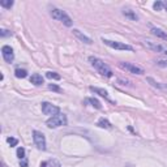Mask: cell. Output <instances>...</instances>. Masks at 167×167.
Here are the masks:
<instances>
[{
	"instance_id": "1",
	"label": "cell",
	"mask_w": 167,
	"mask_h": 167,
	"mask_svg": "<svg viewBox=\"0 0 167 167\" xmlns=\"http://www.w3.org/2000/svg\"><path fill=\"white\" fill-rule=\"evenodd\" d=\"M89 61L91 63V65H93L94 68L98 71V73H101L102 76L112 77V71H111V68L107 64H105L101 59H98V58H95V56H90L89 58Z\"/></svg>"
},
{
	"instance_id": "2",
	"label": "cell",
	"mask_w": 167,
	"mask_h": 167,
	"mask_svg": "<svg viewBox=\"0 0 167 167\" xmlns=\"http://www.w3.org/2000/svg\"><path fill=\"white\" fill-rule=\"evenodd\" d=\"M67 116L64 114H58L55 116L50 118L49 120L46 121V124L49 128H58V127H63V125H67Z\"/></svg>"
},
{
	"instance_id": "3",
	"label": "cell",
	"mask_w": 167,
	"mask_h": 167,
	"mask_svg": "<svg viewBox=\"0 0 167 167\" xmlns=\"http://www.w3.org/2000/svg\"><path fill=\"white\" fill-rule=\"evenodd\" d=\"M51 16H52V18L61 21L65 26H72V18H71L64 11H60V9L55 8V9L51 11Z\"/></svg>"
},
{
	"instance_id": "4",
	"label": "cell",
	"mask_w": 167,
	"mask_h": 167,
	"mask_svg": "<svg viewBox=\"0 0 167 167\" xmlns=\"http://www.w3.org/2000/svg\"><path fill=\"white\" fill-rule=\"evenodd\" d=\"M102 42L107 45L111 49H115V50H125V51H133V47L129 46V45H124V43H120V42H114V41H109V39H105L102 38Z\"/></svg>"
},
{
	"instance_id": "5",
	"label": "cell",
	"mask_w": 167,
	"mask_h": 167,
	"mask_svg": "<svg viewBox=\"0 0 167 167\" xmlns=\"http://www.w3.org/2000/svg\"><path fill=\"white\" fill-rule=\"evenodd\" d=\"M42 112L45 115H50V116H55V115L60 114V109L54 105H51L49 102H43L42 103Z\"/></svg>"
},
{
	"instance_id": "6",
	"label": "cell",
	"mask_w": 167,
	"mask_h": 167,
	"mask_svg": "<svg viewBox=\"0 0 167 167\" xmlns=\"http://www.w3.org/2000/svg\"><path fill=\"white\" fill-rule=\"evenodd\" d=\"M119 67H120L121 69L128 71V72L134 73V74H144V73H145L142 68H140V67H137V65H134V64H131V63H124V61H121V63H119Z\"/></svg>"
},
{
	"instance_id": "7",
	"label": "cell",
	"mask_w": 167,
	"mask_h": 167,
	"mask_svg": "<svg viewBox=\"0 0 167 167\" xmlns=\"http://www.w3.org/2000/svg\"><path fill=\"white\" fill-rule=\"evenodd\" d=\"M33 138H34V142L37 145V148L39 150H46V138H45V134L42 132H38V131H34L33 132Z\"/></svg>"
},
{
	"instance_id": "8",
	"label": "cell",
	"mask_w": 167,
	"mask_h": 167,
	"mask_svg": "<svg viewBox=\"0 0 167 167\" xmlns=\"http://www.w3.org/2000/svg\"><path fill=\"white\" fill-rule=\"evenodd\" d=\"M2 54H3V58L7 63H12L14 59V54H13V50H12L11 46H3L2 49Z\"/></svg>"
},
{
	"instance_id": "9",
	"label": "cell",
	"mask_w": 167,
	"mask_h": 167,
	"mask_svg": "<svg viewBox=\"0 0 167 167\" xmlns=\"http://www.w3.org/2000/svg\"><path fill=\"white\" fill-rule=\"evenodd\" d=\"M90 90H91V91H94V93H97V94H99V95H102V97H105L109 102H111L112 105H115V102L110 98L109 93H107V91H106L105 89H101V87H94V86H90Z\"/></svg>"
},
{
	"instance_id": "10",
	"label": "cell",
	"mask_w": 167,
	"mask_h": 167,
	"mask_svg": "<svg viewBox=\"0 0 167 167\" xmlns=\"http://www.w3.org/2000/svg\"><path fill=\"white\" fill-rule=\"evenodd\" d=\"M73 34L76 35V37L80 39L81 42H84V43H86V45H91V43H93V41H91V39L89 38V37H86V35H84L82 33L80 30H77V29H73Z\"/></svg>"
},
{
	"instance_id": "11",
	"label": "cell",
	"mask_w": 167,
	"mask_h": 167,
	"mask_svg": "<svg viewBox=\"0 0 167 167\" xmlns=\"http://www.w3.org/2000/svg\"><path fill=\"white\" fill-rule=\"evenodd\" d=\"M146 81H148L150 85L154 86V87H157V89H161V90H166L167 91V85L166 84H161V82H157L156 80H153L152 77H148L146 78Z\"/></svg>"
},
{
	"instance_id": "12",
	"label": "cell",
	"mask_w": 167,
	"mask_h": 167,
	"mask_svg": "<svg viewBox=\"0 0 167 167\" xmlns=\"http://www.w3.org/2000/svg\"><path fill=\"white\" fill-rule=\"evenodd\" d=\"M145 46L149 47V49L153 50V51H157V52H165V49L161 45H156V43H153V42H150V41H146L145 42Z\"/></svg>"
},
{
	"instance_id": "13",
	"label": "cell",
	"mask_w": 167,
	"mask_h": 167,
	"mask_svg": "<svg viewBox=\"0 0 167 167\" xmlns=\"http://www.w3.org/2000/svg\"><path fill=\"white\" fill-rule=\"evenodd\" d=\"M30 82L34 84L35 86H39L43 84V77L38 73H34V74H31V77H30Z\"/></svg>"
},
{
	"instance_id": "14",
	"label": "cell",
	"mask_w": 167,
	"mask_h": 167,
	"mask_svg": "<svg viewBox=\"0 0 167 167\" xmlns=\"http://www.w3.org/2000/svg\"><path fill=\"white\" fill-rule=\"evenodd\" d=\"M152 33L156 35V37H159L161 39H163V41H167V33H165L162 29H158V27H153L152 29Z\"/></svg>"
},
{
	"instance_id": "15",
	"label": "cell",
	"mask_w": 167,
	"mask_h": 167,
	"mask_svg": "<svg viewBox=\"0 0 167 167\" xmlns=\"http://www.w3.org/2000/svg\"><path fill=\"white\" fill-rule=\"evenodd\" d=\"M41 167H61L60 162L56 159H50V161H45L41 163Z\"/></svg>"
},
{
	"instance_id": "16",
	"label": "cell",
	"mask_w": 167,
	"mask_h": 167,
	"mask_svg": "<svg viewBox=\"0 0 167 167\" xmlns=\"http://www.w3.org/2000/svg\"><path fill=\"white\" fill-rule=\"evenodd\" d=\"M123 14H124L125 17L131 18V20H134V21H137V20H138V16L134 13L132 9H128V8H124V9H123Z\"/></svg>"
},
{
	"instance_id": "17",
	"label": "cell",
	"mask_w": 167,
	"mask_h": 167,
	"mask_svg": "<svg viewBox=\"0 0 167 167\" xmlns=\"http://www.w3.org/2000/svg\"><path fill=\"white\" fill-rule=\"evenodd\" d=\"M98 127H101V128H106V129H110L111 128V123L107 120V119L101 118L98 120Z\"/></svg>"
},
{
	"instance_id": "18",
	"label": "cell",
	"mask_w": 167,
	"mask_h": 167,
	"mask_svg": "<svg viewBox=\"0 0 167 167\" xmlns=\"http://www.w3.org/2000/svg\"><path fill=\"white\" fill-rule=\"evenodd\" d=\"M86 102L91 103V106H93V107H95V109H102V106H101V102H99L98 99H95V98H87V99H86Z\"/></svg>"
},
{
	"instance_id": "19",
	"label": "cell",
	"mask_w": 167,
	"mask_h": 167,
	"mask_svg": "<svg viewBox=\"0 0 167 167\" xmlns=\"http://www.w3.org/2000/svg\"><path fill=\"white\" fill-rule=\"evenodd\" d=\"M14 74H16V77H18V78H25L26 76H27V72L25 69H20V68H17L14 71Z\"/></svg>"
},
{
	"instance_id": "20",
	"label": "cell",
	"mask_w": 167,
	"mask_h": 167,
	"mask_svg": "<svg viewBox=\"0 0 167 167\" xmlns=\"http://www.w3.org/2000/svg\"><path fill=\"white\" fill-rule=\"evenodd\" d=\"M46 77L50 78V80H60V74H58L56 72H47L46 73Z\"/></svg>"
},
{
	"instance_id": "21",
	"label": "cell",
	"mask_w": 167,
	"mask_h": 167,
	"mask_svg": "<svg viewBox=\"0 0 167 167\" xmlns=\"http://www.w3.org/2000/svg\"><path fill=\"white\" fill-rule=\"evenodd\" d=\"M0 5H2L3 8L9 9V8L13 5V2H12V0H2V2H0Z\"/></svg>"
},
{
	"instance_id": "22",
	"label": "cell",
	"mask_w": 167,
	"mask_h": 167,
	"mask_svg": "<svg viewBox=\"0 0 167 167\" xmlns=\"http://www.w3.org/2000/svg\"><path fill=\"white\" fill-rule=\"evenodd\" d=\"M7 142H8V144H9L11 146H16V145L18 144V140H17V138H13V137H8V138H7Z\"/></svg>"
},
{
	"instance_id": "23",
	"label": "cell",
	"mask_w": 167,
	"mask_h": 167,
	"mask_svg": "<svg viewBox=\"0 0 167 167\" xmlns=\"http://www.w3.org/2000/svg\"><path fill=\"white\" fill-rule=\"evenodd\" d=\"M17 157L20 158V159H24V158H25V149H24V148H18L17 149Z\"/></svg>"
},
{
	"instance_id": "24",
	"label": "cell",
	"mask_w": 167,
	"mask_h": 167,
	"mask_svg": "<svg viewBox=\"0 0 167 167\" xmlns=\"http://www.w3.org/2000/svg\"><path fill=\"white\" fill-rule=\"evenodd\" d=\"M49 89L52 90V91H58V93H61V91H63L58 85H54V84H50V85H49Z\"/></svg>"
},
{
	"instance_id": "25",
	"label": "cell",
	"mask_w": 167,
	"mask_h": 167,
	"mask_svg": "<svg viewBox=\"0 0 167 167\" xmlns=\"http://www.w3.org/2000/svg\"><path fill=\"white\" fill-rule=\"evenodd\" d=\"M153 7H154V9H156V11H161L162 7H163V4H162V2H156Z\"/></svg>"
},
{
	"instance_id": "26",
	"label": "cell",
	"mask_w": 167,
	"mask_h": 167,
	"mask_svg": "<svg viewBox=\"0 0 167 167\" xmlns=\"http://www.w3.org/2000/svg\"><path fill=\"white\" fill-rule=\"evenodd\" d=\"M157 65H159V67H167V60H158L157 61Z\"/></svg>"
},
{
	"instance_id": "27",
	"label": "cell",
	"mask_w": 167,
	"mask_h": 167,
	"mask_svg": "<svg viewBox=\"0 0 167 167\" xmlns=\"http://www.w3.org/2000/svg\"><path fill=\"white\" fill-rule=\"evenodd\" d=\"M20 166H21V167H27V159H26V158H24V159L20 162Z\"/></svg>"
},
{
	"instance_id": "28",
	"label": "cell",
	"mask_w": 167,
	"mask_h": 167,
	"mask_svg": "<svg viewBox=\"0 0 167 167\" xmlns=\"http://www.w3.org/2000/svg\"><path fill=\"white\" fill-rule=\"evenodd\" d=\"M5 35H11V33H8V30L2 29V37H5Z\"/></svg>"
},
{
	"instance_id": "29",
	"label": "cell",
	"mask_w": 167,
	"mask_h": 167,
	"mask_svg": "<svg viewBox=\"0 0 167 167\" xmlns=\"http://www.w3.org/2000/svg\"><path fill=\"white\" fill-rule=\"evenodd\" d=\"M162 4H163V8H165V9H167V2H163Z\"/></svg>"
},
{
	"instance_id": "30",
	"label": "cell",
	"mask_w": 167,
	"mask_h": 167,
	"mask_svg": "<svg viewBox=\"0 0 167 167\" xmlns=\"http://www.w3.org/2000/svg\"><path fill=\"white\" fill-rule=\"evenodd\" d=\"M163 54H166V55H167V50H166V51H165V52H163Z\"/></svg>"
}]
</instances>
